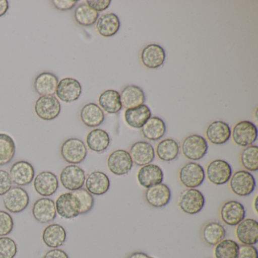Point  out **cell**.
<instances>
[{
	"mask_svg": "<svg viewBox=\"0 0 258 258\" xmlns=\"http://www.w3.org/2000/svg\"><path fill=\"white\" fill-rule=\"evenodd\" d=\"M9 10V2L7 0H0V18L5 16Z\"/></svg>",
	"mask_w": 258,
	"mask_h": 258,
	"instance_id": "48",
	"label": "cell"
},
{
	"mask_svg": "<svg viewBox=\"0 0 258 258\" xmlns=\"http://www.w3.org/2000/svg\"><path fill=\"white\" fill-rule=\"evenodd\" d=\"M74 16L78 25L83 27H90L96 23L99 14L90 9L87 4H81L75 9Z\"/></svg>",
	"mask_w": 258,
	"mask_h": 258,
	"instance_id": "37",
	"label": "cell"
},
{
	"mask_svg": "<svg viewBox=\"0 0 258 258\" xmlns=\"http://www.w3.org/2000/svg\"><path fill=\"white\" fill-rule=\"evenodd\" d=\"M82 93V87L79 81L72 78H66L58 81L56 87L57 97L66 103L75 102Z\"/></svg>",
	"mask_w": 258,
	"mask_h": 258,
	"instance_id": "15",
	"label": "cell"
},
{
	"mask_svg": "<svg viewBox=\"0 0 258 258\" xmlns=\"http://www.w3.org/2000/svg\"><path fill=\"white\" fill-rule=\"evenodd\" d=\"M14 220L13 217L5 211L0 210V237L7 236L13 232Z\"/></svg>",
	"mask_w": 258,
	"mask_h": 258,
	"instance_id": "42",
	"label": "cell"
},
{
	"mask_svg": "<svg viewBox=\"0 0 258 258\" xmlns=\"http://www.w3.org/2000/svg\"><path fill=\"white\" fill-rule=\"evenodd\" d=\"M87 147L93 152L102 153L109 147L111 139L109 134L102 129H94L87 137Z\"/></svg>",
	"mask_w": 258,
	"mask_h": 258,
	"instance_id": "31",
	"label": "cell"
},
{
	"mask_svg": "<svg viewBox=\"0 0 258 258\" xmlns=\"http://www.w3.org/2000/svg\"><path fill=\"white\" fill-rule=\"evenodd\" d=\"M80 116L81 121L88 127H97L105 120L104 111L95 103H88L84 105L81 108Z\"/></svg>",
	"mask_w": 258,
	"mask_h": 258,
	"instance_id": "28",
	"label": "cell"
},
{
	"mask_svg": "<svg viewBox=\"0 0 258 258\" xmlns=\"http://www.w3.org/2000/svg\"><path fill=\"white\" fill-rule=\"evenodd\" d=\"M120 19L114 13L102 15L96 22V30L102 37H111L120 29Z\"/></svg>",
	"mask_w": 258,
	"mask_h": 258,
	"instance_id": "30",
	"label": "cell"
},
{
	"mask_svg": "<svg viewBox=\"0 0 258 258\" xmlns=\"http://www.w3.org/2000/svg\"><path fill=\"white\" fill-rule=\"evenodd\" d=\"M240 162L247 171L256 172L258 170V147L249 146L244 148L240 154Z\"/></svg>",
	"mask_w": 258,
	"mask_h": 258,
	"instance_id": "38",
	"label": "cell"
},
{
	"mask_svg": "<svg viewBox=\"0 0 258 258\" xmlns=\"http://www.w3.org/2000/svg\"><path fill=\"white\" fill-rule=\"evenodd\" d=\"M151 258H155V257H152V256H151Z\"/></svg>",
	"mask_w": 258,
	"mask_h": 258,
	"instance_id": "51",
	"label": "cell"
},
{
	"mask_svg": "<svg viewBox=\"0 0 258 258\" xmlns=\"http://www.w3.org/2000/svg\"><path fill=\"white\" fill-rule=\"evenodd\" d=\"M109 177L102 171H93L85 180L86 189L93 196H103L109 190Z\"/></svg>",
	"mask_w": 258,
	"mask_h": 258,
	"instance_id": "23",
	"label": "cell"
},
{
	"mask_svg": "<svg viewBox=\"0 0 258 258\" xmlns=\"http://www.w3.org/2000/svg\"><path fill=\"white\" fill-rule=\"evenodd\" d=\"M170 199L171 191L169 186L163 182L146 188L145 191L146 202L153 208H164L170 202Z\"/></svg>",
	"mask_w": 258,
	"mask_h": 258,
	"instance_id": "20",
	"label": "cell"
},
{
	"mask_svg": "<svg viewBox=\"0 0 258 258\" xmlns=\"http://www.w3.org/2000/svg\"><path fill=\"white\" fill-rule=\"evenodd\" d=\"M181 149L187 159L199 161L203 158L208 152V142L202 136L193 134L183 140Z\"/></svg>",
	"mask_w": 258,
	"mask_h": 258,
	"instance_id": "6",
	"label": "cell"
},
{
	"mask_svg": "<svg viewBox=\"0 0 258 258\" xmlns=\"http://www.w3.org/2000/svg\"><path fill=\"white\" fill-rule=\"evenodd\" d=\"M256 204H257V196L255 197L254 201H253V209H254L256 214H257V205H256Z\"/></svg>",
	"mask_w": 258,
	"mask_h": 258,
	"instance_id": "50",
	"label": "cell"
},
{
	"mask_svg": "<svg viewBox=\"0 0 258 258\" xmlns=\"http://www.w3.org/2000/svg\"><path fill=\"white\" fill-rule=\"evenodd\" d=\"M205 170L202 165L196 162H188L181 167L179 179L182 185L187 188L200 186L205 179Z\"/></svg>",
	"mask_w": 258,
	"mask_h": 258,
	"instance_id": "5",
	"label": "cell"
},
{
	"mask_svg": "<svg viewBox=\"0 0 258 258\" xmlns=\"http://www.w3.org/2000/svg\"><path fill=\"white\" fill-rule=\"evenodd\" d=\"M245 214V208L242 204L235 200L225 202L220 210L222 221L230 226H236L244 220Z\"/></svg>",
	"mask_w": 258,
	"mask_h": 258,
	"instance_id": "13",
	"label": "cell"
},
{
	"mask_svg": "<svg viewBox=\"0 0 258 258\" xmlns=\"http://www.w3.org/2000/svg\"><path fill=\"white\" fill-rule=\"evenodd\" d=\"M129 154L133 163L139 167L151 164L155 157L153 146L146 141H139L134 143L130 149Z\"/></svg>",
	"mask_w": 258,
	"mask_h": 258,
	"instance_id": "19",
	"label": "cell"
},
{
	"mask_svg": "<svg viewBox=\"0 0 258 258\" xmlns=\"http://www.w3.org/2000/svg\"><path fill=\"white\" fill-rule=\"evenodd\" d=\"M72 192L78 197L81 203V214H88L94 206L95 200L93 195L90 194L86 188H84Z\"/></svg>",
	"mask_w": 258,
	"mask_h": 258,
	"instance_id": "40",
	"label": "cell"
},
{
	"mask_svg": "<svg viewBox=\"0 0 258 258\" xmlns=\"http://www.w3.org/2000/svg\"><path fill=\"white\" fill-rule=\"evenodd\" d=\"M165 58V51L159 45H148L141 52L142 63L147 69H158L164 64Z\"/></svg>",
	"mask_w": 258,
	"mask_h": 258,
	"instance_id": "22",
	"label": "cell"
},
{
	"mask_svg": "<svg viewBox=\"0 0 258 258\" xmlns=\"http://www.w3.org/2000/svg\"><path fill=\"white\" fill-rule=\"evenodd\" d=\"M231 191L240 197L250 196L254 191L256 181L254 176L247 170L235 172L229 179Z\"/></svg>",
	"mask_w": 258,
	"mask_h": 258,
	"instance_id": "2",
	"label": "cell"
},
{
	"mask_svg": "<svg viewBox=\"0 0 258 258\" xmlns=\"http://www.w3.org/2000/svg\"><path fill=\"white\" fill-rule=\"evenodd\" d=\"M107 165L111 173L116 176L127 174L132 170L133 163L129 152L118 149L110 154L107 160Z\"/></svg>",
	"mask_w": 258,
	"mask_h": 258,
	"instance_id": "12",
	"label": "cell"
},
{
	"mask_svg": "<svg viewBox=\"0 0 258 258\" xmlns=\"http://www.w3.org/2000/svg\"><path fill=\"white\" fill-rule=\"evenodd\" d=\"M42 238L47 247L58 248L66 242L67 239V232L61 225L52 223L43 229Z\"/></svg>",
	"mask_w": 258,
	"mask_h": 258,
	"instance_id": "25",
	"label": "cell"
},
{
	"mask_svg": "<svg viewBox=\"0 0 258 258\" xmlns=\"http://www.w3.org/2000/svg\"><path fill=\"white\" fill-rule=\"evenodd\" d=\"M239 244L232 239L222 240L214 248L215 258H237Z\"/></svg>",
	"mask_w": 258,
	"mask_h": 258,
	"instance_id": "39",
	"label": "cell"
},
{
	"mask_svg": "<svg viewBox=\"0 0 258 258\" xmlns=\"http://www.w3.org/2000/svg\"><path fill=\"white\" fill-rule=\"evenodd\" d=\"M57 214L64 219H74L81 215V203L73 192L60 195L55 201Z\"/></svg>",
	"mask_w": 258,
	"mask_h": 258,
	"instance_id": "9",
	"label": "cell"
},
{
	"mask_svg": "<svg viewBox=\"0 0 258 258\" xmlns=\"http://www.w3.org/2000/svg\"><path fill=\"white\" fill-rule=\"evenodd\" d=\"M110 0H87L86 4L96 13H101L106 10L111 4Z\"/></svg>",
	"mask_w": 258,
	"mask_h": 258,
	"instance_id": "45",
	"label": "cell"
},
{
	"mask_svg": "<svg viewBox=\"0 0 258 258\" xmlns=\"http://www.w3.org/2000/svg\"><path fill=\"white\" fill-rule=\"evenodd\" d=\"M230 126L221 120L212 122L207 127L205 135L210 143L214 145H223L231 137Z\"/></svg>",
	"mask_w": 258,
	"mask_h": 258,
	"instance_id": "24",
	"label": "cell"
},
{
	"mask_svg": "<svg viewBox=\"0 0 258 258\" xmlns=\"http://www.w3.org/2000/svg\"><path fill=\"white\" fill-rule=\"evenodd\" d=\"M58 179L55 173L50 171H42L34 179V187L37 194L43 198L53 196L58 190Z\"/></svg>",
	"mask_w": 258,
	"mask_h": 258,
	"instance_id": "16",
	"label": "cell"
},
{
	"mask_svg": "<svg viewBox=\"0 0 258 258\" xmlns=\"http://www.w3.org/2000/svg\"><path fill=\"white\" fill-rule=\"evenodd\" d=\"M52 5L59 11H70L78 4V1L74 0H52Z\"/></svg>",
	"mask_w": 258,
	"mask_h": 258,
	"instance_id": "46",
	"label": "cell"
},
{
	"mask_svg": "<svg viewBox=\"0 0 258 258\" xmlns=\"http://www.w3.org/2000/svg\"><path fill=\"white\" fill-rule=\"evenodd\" d=\"M231 136L237 146L247 147L252 146L257 138V128L248 120L238 122L234 126Z\"/></svg>",
	"mask_w": 258,
	"mask_h": 258,
	"instance_id": "7",
	"label": "cell"
},
{
	"mask_svg": "<svg viewBox=\"0 0 258 258\" xmlns=\"http://www.w3.org/2000/svg\"><path fill=\"white\" fill-rule=\"evenodd\" d=\"M152 117V111L146 105H139L125 111L124 120L126 124L134 129H141Z\"/></svg>",
	"mask_w": 258,
	"mask_h": 258,
	"instance_id": "26",
	"label": "cell"
},
{
	"mask_svg": "<svg viewBox=\"0 0 258 258\" xmlns=\"http://www.w3.org/2000/svg\"><path fill=\"white\" fill-rule=\"evenodd\" d=\"M17 252V244L15 240L10 237H0V258H14Z\"/></svg>",
	"mask_w": 258,
	"mask_h": 258,
	"instance_id": "41",
	"label": "cell"
},
{
	"mask_svg": "<svg viewBox=\"0 0 258 258\" xmlns=\"http://www.w3.org/2000/svg\"><path fill=\"white\" fill-rule=\"evenodd\" d=\"M3 202L7 211L19 214L29 205V195L22 187L13 186L3 196Z\"/></svg>",
	"mask_w": 258,
	"mask_h": 258,
	"instance_id": "3",
	"label": "cell"
},
{
	"mask_svg": "<svg viewBox=\"0 0 258 258\" xmlns=\"http://www.w3.org/2000/svg\"><path fill=\"white\" fill-rule=\"evenodd\" d=\"M120 96L122 107L126 109L143 105L146 101L143 90L135 85H129L123 88Z\"/></svg>",
	"mask_w": 258,
	"mask_h": 258,
	"instance_id": "29",
	"label": "cell"
},
{
	"mask_svg": "<svg viewBox=\"0 0 258 258\" xmlns=\"http://www.w3.org/2000/svg\"><path fill=\"white\" fill-rule=\"evenodd\" d=\"M226 235V229L218 222H209L202 228V239L210 246L217 245L224 239Z\"/></svg>",
	"mask_w": 258,
	"mask_h": 258,
	"instance_id": "34",
	"label": "cell"
},
{
	"mask_svg": "<svg viewBox=\"0 0 258 258\" xmlns=\"http://www.w3.org/2000/svg\"><path fill=\"white\" fill-rule=\"evenodd\" d=\"M58 84L56 75L49 72H43L36 78L34 83V90L40 96H54Z\"/></svg>",
	"mask_w": 258,
	"mask_h": 258,
	"instance_id": "27",
	"label": "cell"
},
{
	"mask_svg": "<svg viewBox=\"0 0 258 258\" xmlns=\"http://www.w3.org/2000/svg\"><path fill=\"white\" fill-rule=\"evenodd\" d=\"M237 258H258L257 249L253 245L241 244Z\"/></svg>",
	"mask_w": 258,
	"mask_h": 258,
	"instance_id": "44",
	"label": "cell"
},
{
	"mask_svg": "<svg viewBox=\"0 0 258 258\" xmlns=\"http://www.w3.org/2000/svg\"><path fill=\"white\" fill-rule=\"evenodd\" d=\"M99 107L110 114H116L121 111L120 93L114 90H105L99 97Z\"/></svg>",
	"mask_w": 258,
	"mask_h": 258,
	"instance_id": "32",
	"label": "cell"
},
{
	"mask_svg": "<svg viewBox=\"0 0 258 258\" xmlns=\"http://www.w3.org/2000/svg\"><path fill=\"white\" fill-rule=\"evenodd\" d=\"M10 175L13 183L18 186H25L34 181L35 170L31 163L25 161H19L12 165Z\"/></svg>",
	"mask_w": 258,
	"mask_h": 258,
	"instance_id": "14",
	"label": "cell"
},
{
	"mask_svg": "<svg viewBox=\"0 0 258 258\" xmlns=\"http://www.w3.org/2000/svg\"><path fill=\"white\" fill-rule=\"evenodd\" d=\"M179 144L173 139H165L161 140L157 145L156 155L160 160L166 162L176 159L179 155Z\"/></svg>",
	"mask_w": 258,
	"mask_h": 258,
	"instance_id": "35",
	"label": "cell"
},
{
	"mask_svg": "<svg viewBox=\"0 0 258 258\" xmlns=\"http://www.w3.org/2000/svg\"><path fill=\"white\" fill-rule=\"evenodd\" d=\"M86 173L79 166H66L60 173V182L66 189L75 191L81 189L85 184Z\"/></svg>",
	"mask_w": 258,
	"mask_h": 258,
	"instance_id": "8",
	"label": "cell"
},
{
	"mask_svg": "<svg viewBox=\"0 0 258 258\" xmlns=\"http://www.w3.org/2000/svg\"><path fill=\"white\" fill-rule=\"evenodd\" d=\"M13 183L10 173L0 170V196H4L13 187Z\"/></svg>",
	"mask_w": 258,
	"mask_h": 258,
	"instance_id": "43",
	"label": "cell"
},
{
	"mask_svg": "<svg viewBox=\"0 0 258 258\" xmlns=\"http://www.w3.org/2000/svg\"><path fill=\"white\" fill-rule=\"evenodd\" d=\"M235 235L241 244L254 245L258 241V223L251 218H244L236 226Z\"/></svg>",
	"mask_w": 258,
	"mask_h": 258,
	"instance_id": "18",
	"label": "cell"
},
{
	"mask_svg": "<svg viewBox=\"0 0 258 258\" xmlns=\"http://www.w3.org/2000/svg\"><path fill=\"white\" fill-rule=\"evenodd\" d=\"M34 110L42 120H52L61 113V103L55 96H40L36 101Z\"/></svg>",
	"mask_w": 258,
	"mask_h": 258,
	"instance_id": "11",
	"label": "cell"
},
{
	"mask_svg": "<svg viewBox=\"0 0 258 258\" xmlns=\"http://www.w3.org/2000/svg\"><path fill=\"white\" fill-rule=\"evenodd\" d=\"M205 175L211 183L217 185H224L229 182L232 176V167L224 160H214L208 164Z\"/></svg>",
	"mask_w": 258,
	"mask_h": 258,
	"instance_id": "10",
	"label": "cell"
},
{
	"mask_svg": "<svg viewBox=\"0 0 258 258\" xmlns=\"http://www.w3.org/2000/svg\"><path fill=\"white\" fill-rule=\"evenodd\" d=\"M137 180L141 186L150 188L158 184L162 183L164 173L162 169L157 164H149L143 166L137 173Z\"/></svg>",
	"mask_w": 258,
	"mask_h": 258,
	"instance_id": "21",
	"label": "cell"
},
{
	"mask_svg": "<svg viewBox=\"0 0 258 258\" xmlns=\"http://www.w3.org/2000/svg\"><path fill=\"white\" fill-rule=\"evenodd\" d=\"M167 127L162 119L158 117H151L141 128L144 138L150 141H158L165 135Z\"/></svg>",
	"mask_w": 258,
	"mask_h": 258,
	"instance_id": "33",
	"label": "cell"
},
{
	"mask_svg": "<svg viewBox=\"0 0 258 258\" xmlns=\"http://www.w3.org/2000/svg\"><path fill=\"white\" fill-rule=\"evenodd\" d=\"M205 205V199L202 191L196 188H186L181 191L178 199V206L181 211L189 215L199 214Z\"/></svg>",
	"mask_w": 258,
	"mask_h": 258,
	"instance_id": "1",
	"label": "cell"
},
{
	"mask_svg": "<svg viewBox=\"0 0 258 258\" xmlns=\"http://www.w3.org/2000/svg\"><path fill=\"white\" fill-rule=\"evenodd\" d=\"M33 217L40 223H49L56 218L55 204L49 198H41L34 202L32 208Z\"/></svg>",
	"mask_w": 258,
	"mask_h": 258,
	"instance_id": "17",
	"label": "cell"
},
{
	"mask_svg": "<svg viewBox=\"0 0 258 258\" xmlns=\"http://www.w3.org/2000/svg\"><path fill=\"white\" fill-rule=\"evenodd\" d=\"M61 155L64 161L70 164H79L87 158V148L82 140L71 138L61 145Z\"/></svg>",
	"mask_w": 258,
	"mask_h": 258,
	"instance_id": "4",
	"label": "cell"
},
{
	"mask_svg": "<svg viewBox=\"0 0 258 258\" xmlns=\"http://www.w3.org/2000/svg\"><path fill=\"white\" fill-rule=\"evenodd\" d=\"M127 258H151L150 256L147 254V253H143V252H134V253H131Z\"/></svg>",
	"mask_w": 258,
	"mask_h": 258,
	"instance_id": "49",
	"label": "cell"
},
{
	"mask_svg": "<svg viewBox=\"0 0 258 258\" xmlns=\"http://www.w3.org/2000/svg\"><path fill=\"white\" fill-rule=\"evenodd\" d=\"M43 258H69V256L68 253L61 249L52 248L45 253Z\"/></svg>",
	"mask_w": 258,
	"mask_h": 258,
	"instance_id": "47",
	"label": "cell"
},
{
	"mask_svg": "<svg viewBox=\"0 0 258 258\" xmlns=\"http://www.w3.org/2000/svg\"><path fill=\"white\" fill-rule=\"evenodd\" d=\"M14 140L7 134H0V166L10 164L16 155Z\"/></svg>",
	"mask_w": 258,
	"mask_h": 258,
	"instance_id": "36",
	"label": "cell"
}]
</instances>
